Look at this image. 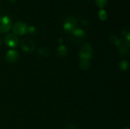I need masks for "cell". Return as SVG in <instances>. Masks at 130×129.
<instances>
[{"instance_id":"cell-9","label":"cell","mask_w":130,"mask_h":129,"mask_svg":"<svg viewBox=\"0 0 130 129\" xmlns=\"http://www.w3.org/2000/svg\"><path fill=\"white\" fill-rule=\"evenodd\" d=\"M119 47V52L121 55L126 56L129 53V47L126 45L125 43L122 42V43L118 46Z\"/></svg>"},{"instance_id":"cell-19","label":"cell","mask_w":130,"mask_h":129,"mask_svg":"<svg viewBox=\"0 0 130 129\" xmlns=\"http://www.w3.org/2000/svg\"><path fill=\"white\" fill-rule=\"evenodd\" d=\"M82 24L84 26H88L89 24H90V22H89V21H88L87 19H85V20H82Z\"/></svg>"},{"instance_id":"cell-3","label":"cell","mask_w":130,"mask_h":129,"mask_svg":"<svg viewBox=\"0 0 130 129\" xmlns=\"http://www.w3.org/2000/svg\"><path fill=\"white\" fill-rule=\"evenodd\" d=\"M27 26L23 21H18L12 27L13 33H14L17 36L25 34L27 33Z\"/></svg>"},{"instance_id":"cell-14","label":"cell","mask_w":130,"mask_h":129,"mask_svg":"<svg viewBox=\"0 0 130 129\" xmlns=\"http://www.w3.org/2000/svg\"><path fill=\"white\" fill-rule=\"evenodd\" d=\"M98 15H99V18L101 20V21H105L107 17V11L104 10V9H101L99 11H98Z\"/></svg>"},{"instance_id":"cell-7","label":"cell","mask_w":130,"mask_h":129,"mask_svg":"<svg viewBox=\"0 0 130 129\" xmlns=\"http://www.w3.org/2000/svg\"><path fill=\"white\" fill-rule=\"evenodd\" d=\"M18 53L17 51H15L14 49H10L6 53L5 59H6L7 62H11V63L15 62L18 59Z\"/></svg>"},{"instance_id":"cell-4","label":"cell","mask_w":130,"mask_h":129,"mask_svg":"<svg viewBox=\"0 0 130 129\" xmlns=\"http://www.w3.org/2000/svg\"><path fill=\"white\" fill-rule=\"evenodd\" d=\"M21 47L23 51L27 52H32L35 49V44L34 43L27 38H24L21 40Z\"/></svg>"},{"instance_id":"cell-18","label":"cell","mask_w":130,"mask_h":129,"mask_svg":"<svg viewBox=\"0 0 130 129\" xmlns=\"http://www.w3.org/2000/svg\"><path fill=\"white\" fill-rule=\"evenodd\" d=\"M66 129H77V128H76V126H75L74 124L70 123V124H69V125L66 126Z\"/></svg>"},{"instance_id":"cell-1","label":"cell","mask_w":130,"mask_h":129,"mask_svg":"<svg viewBox=\"0 0 130 129\" xmlns=\"http://www.w3.org/2000/svg\"><path fill=\"white\" fill-rule=\"evenodd\" d=\"M92 53H93V49L91 44L86 43L82 46L79 51V57L81 59L89 60L92 56Z\"/></svg>"},{"instance_id":"cell-11","label":"cell","mask_w":130,"mask_h":129,"mask_svg":"<svg viewBox=\"0 0 130 129\" xmlns=\"http://www.w3.org/2000/svg\"><path fill=\"white\" fill-rule=\"evenodd\" d=\"M90 66V62L89 60L86 59H82L81 62H79V67L82 70H88Z\"/></svg>"},{"instance_id":"cell-22","label":"cell","mask_w":130,"mask_h":129,"mask_svg":"<svg viewBox=\"0 0 130 129\" xmlns=\"http://www.w3.org/2000/svg\"><path fill=\"white\" fill-rule=\"evenodd\" d=\"M123 129H129V128H123Z\"/></svg>"},{"instance_id":"cell-2","label":"cell","mask_w":130,"mask_h":129,"mask_svg":"<svg viewBox=\"0 0 130 129\" xmlns=\"http://www.w3.org/2000/svg\"><path fill=\"white\" fill-rule=\"evenodd\" d=\"M11 27V20L9 17L3 15L0 17V33H6Z\"/></svg>"},{"instance_id":"cell-20","label":"cell","mask_w":130,"mask_h":129,"mask_svg":"<svg viewBox=\"0 0 130 129\" xmlns=\"http://www.w3.org/2000/svg\"><path fill=\"white\" fill-rule=\"evenodd\" d=\"M10 1H11V2H16L17 0H10Z\"/></svg>"},{"instance_id":"cell-10","label":"cell","mask_w":130,"mask_h":129,"mask_svg":"<svg viewBox=\"0 0 130 129\" xmlns=\"http://www.w3.org/2000/svg\"><path fill=\"white\" fill-rule=\"evenodd\" d=\"M57 53L59 56L60 57H64L67 54V49L64 45H60L57 48Z\"/></svg>"},{"instance_id":"cell-8","label":"cell","mask_w":130,"mask_h":129,"mask_svg":"<svg viewBox=\"0 0 130 129\" xmlns=\"http://www.w3.org/2000/svg\"><path fill=\"white\" fill-rule=\"evenodd\" d=\"M71 33L72 34V36L75 37V38H77V39H82V38H84L85 36V31L82 30V29H81V28H79V27H76V28H75L72 32H71Z\"/></svg>"},{"instance_id":"cell-16","label":"cell","mask_w":130,"mask_h":129,"mask_svg":"<svg viewBox=\"0 0 130 129\" xmlns=\"http://www.w3.org/2000/svg\"><path fill=\"white\" fill-rule=\"evenodd\" d=\"M107 3V0H96V5L98 7H99L100 8H103L106 6Z\"/></svg>"},{"instance_id":"cell-15","label":"cell","mask_w":130,"mask_h":129,"mask_svg":"<svg viewBox=\"0 0 130 129\" xmlns=\"http://www.w3.org/2000/svg\"><path fill=\"white\" fill-rule=\"evenodd\" d=\"M119 66L121 70L123 71H126L128 69V67H129V63L126 60H122L120 64H119Z\"/></svg>"},{"instance_id":"cell-17","label":"cell","mask_w":130,"mask_h":129,"mask_svg":"<svg viewBox=\"0 0 130 129\" xmlns=\"http://www.w3.org/2000/svg\"><path fill=\"white\" fill-rule=\"evenodd\" d=\"M27 32L29 33H30V34H35L36 32H37L36 27L34 26H29V27H27Z\"/></svg>"},{"instance_id":"cell-12","label":"cell","mask_w":130,"mask_h":129,"mask_svg":"<svg viewBox=\"0 0 130 129\" xmlns=\"http://www.w3.org/2000/svg\"><path fill=\"white\" fill-rule=\"evenodd\" d=\"M109 40H110V42L111 43H113V44H114V45H116V46H119L122 43V42H123L120 39H119L117 36H114V35L110 36Z\"/></svg>"},{"instance_id":"cell-13","label":"cell","mask_w":130,"mask_h":129,"mask_svg":"<svg viewBox=\"0 0 130 129\" xmlns=\"http://www.w3.org/2000/svg\"><path fill=\"white\" fill-rule=\"evenodd\" d=\"M37 53H38L39 56H42L43 58H46L50 55L49 50L47 49H45V48H40V49H39L38 51H37Z\"/></svg>"},{"instance_id":"cell-21","label":"cell","mask_w":130,"mask_h":129,"mask_svg":"<svg viewBox=\"0 0 130 129\" xmlns=\"http://www.w3.org/2000/svg\"><path fill=\"white\" fill-rule=\"evenodd\" d=\"M59 42H60V43L62 42V39H59Z\"/></svg>"},{"instance_id":"cell-5","label":"cell","mask_w":130,"mask_h":129,"mask_svg":"<svg viewBox=\"0 0 130 129\" xmlns=\"http://www.w3.org/2000/svg\"><path fill=\"white\" fill-rule=\"evenodd\" d=\"M77 27V20L73 17H67L63 23V28L66 31L71 33L75 28Z\"/></svg>"},{"instance_id":"cell-6","label":"cell","mask_w":130,"mask_h":129,"mask_svg":"<svg viewBox=\"0 0 130 129\" xmlns=\"http://www.w3.org/2000/svg\"><path fill=\"white\" fill-rule=\"evenodd\" d=\"M5 43L8 47L14 48L18 45L19 40L18 36L14 33H8L5 37Z\"/></svg>"}]
</instances>
